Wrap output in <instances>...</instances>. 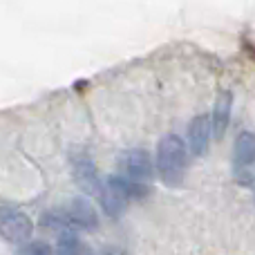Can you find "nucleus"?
I'll return each mask as SVG.
<instances>
[{"mask_svg": "<svg viewBox=\"0 0 255 255\" xmlns=\"http://www.w3.org/2000/svg\"><path fill=\"white\" fill-rule=\"evenodd\" d=\"M188 145L179 134H163L157 143V157H154V168L166 186L175 188L184 181L186 170H188Z\"/></svg>", "mask_w": 255, "mask_h": 255, "instance_id": "1", "label": "nucleus"}, {"mask_svg": "<svg viewBox=\"0 0 255 255\" xmlns=\"http://www.w3.org/2000/svg\"><path fill=\"white\" fill-rule=\"evenodd\" d=\"M145 195H148L145 184H134V181H128L119 175H110L101 181L99 202H101V208L106 215L119 217L128 208V204L134 202V199H143Z\"/></svg>", "mask_w": 255, "mask_h": 255, "instance_id": "2", "label": "nucleus"}, {"mask_svg": "<svg viewBox=\"0 0 255 255\" xmlns=\"http://www.w3.org/2000/svg\"><path fill=\"white\" fill-rule=\"evenodd\" d=\"M45 224L52 229H63L65 231H92L99 224V215L97 208L92 206L88 197H74L72 202H67L63 208L52 211L45 215Z\"/></svg>", "mask_w": 255, "mask_h": 255, "instance_id": "3", "label": "nucleus"}, {"mask_svg": "<svg viewBox=\"0 0 255 255\" xmlns=\"http://www.w3.org/2000/svg\"><path fill=\"white\" fill-rule=\"evenodd\" d=\"M117 166H119V177H124L128 181H134V184L148 186V181H152L154 177V159L143 148L126 150L124 154H119Z\"/></svg>", "mask_w": 255, "mask_h": 255, "instance_id": "4", "label": "nucleus"}, {"mask_svg": "<svg viewBox=\"0 0 255 255\" xmlns=\"http://www.w3.org/2000/svg\"><path fill=\"white\" fill-rule=\"evenodd\" d=\"M233 175L242 186L255 179V132H240L233 141Z\"/></svg>", "mask_w": 255, "mask_h": 255, "instance_id": "5", "label": "nucleus"}, {"mask_svg": "<svg viewBox=\"0 0 255 255\" xmlns=\"http://www.w3.org/2000/svg\"><path fill=\"white\" fill-rule=\"evenodd\" d=\"M34 233V222L16 206H0V238L13 244H27Z\"/></svg>", "mask_w": 255, "mask_h": 255, "instance_id": "6", "label": "nucleus"}, {"mask_svg": "<svg viewBox=\"0 0 255 255\" xmlns=\"http://www.w3.org/2000/svg\"><path fill=\"white\" fill-rule=\"evenodd\" d=\"M211 117L208 115H197L193 117V121L188 124V134H186V145H188V152L193 157H204L211 145Z\"/></svg>", "mask_w": 255, "mask_h": 255, "instance_id": "7", "label": "nucleus"}, {"mask_svg": "<svg viewBox=\"0 0 255 255\" xmlns=\"http://www.w3.org/2000/svg\"><path fill=\"white\" fill-rule=\"evenodd\" d=\"M72 175H74V181L79 184L81 190L90 195H99L103 179H99V170L88 154H76L72 159Z\"/></svg>", "mask_w": 255, "mask_h": 255, "instance_id": "8", "label": "nucleus"}, {"mask_svg": "<svg viewBox=\"0 0 255 255\" xmlns=\"http://www.w3.org/2000/svg\"><path fill=\"white\" fill-rule=\"evenodd\" d=\"M231 110H233V92L231 90H222L215 99L211 115V128L215 139H222L226 134V128L231 124Z\"/></svg>", "mask_w": 255, "mask_h": 255, "instance_id": "9", "label": "nucleus"}, {"mask_svg": "<svg viewBox=\"0 0 255 255\" xmlns=\"http://www.w3.org/2000/svg\"><path fill=\"white\" fill-rule=\"evenodd\" d=\"M56 255H90V253H88V247L81 242V238L74 231H65L58 238Z\"/></svg>", "mask_w": 255, "mask_h": 255, "instance_id": "10", "label": "nucleus"}, {"mask_svg": "<svg viewBox=\"0 0 255 255\" xmlns=\"http://www.w3.org/2000/svg\"><path fill=\"white\" fill-rule=\"evenodd\" d=\"M20 255H54V251L47 242H27L22 244Z\"/></svg>", "mask_w": 255, "mask_h": 255, "instance_id": "11", "label": "nucleus"}, {"mask_svg": "<svg viewBox=\"0 0 255 255\" xmlns=\"http://www.w3.org/2000/svg\"><path fill=\"white\" fill-rule=\"evenodd\" d=\"M99 255H115L112 251H103V253H99Z\"/></svg>", "mask_w": 255, "mask_h": 255, "instance_id": "12", "label": "nucleus"}]
</instances>
